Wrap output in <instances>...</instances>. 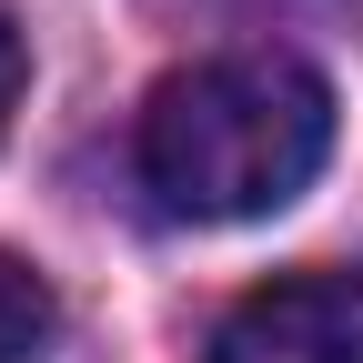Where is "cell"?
Masks as SVG:
<instances>
[{
  "mask_svg": "<svg viewBox=\"0 0 363 363\" xmlns=\"http://www.w3.org/2000/svg\"><path fill=\"white\" fill-rule=\"evenodd\" d=\"M333 152V91L293 51H222L142 101V182L182 222H262Z\"/></svg>",
  "mask_w": 363,
  "mask_h": 363,
  "instance_id": "6da1fadb",
  "label": "cell"
},
{
  "mask_svg": "<svg viewBox=\"0 0 363 363\" xmlns=\"http://www.w3.org/2000/svg\"><path fill=\"white\" fill-rule=\"evenodd\" d=\"M212 363H363V272L313 262L242 293L212 333Z\"/></svg>",
  "mask_w": 363,
  "mask_h": 363,
  "instance_id": "7a4b0ae2",
  "label": "cell"
},
{
  "mask_svg": "<svg viewBox=\"0 0 363 363\" xmlns=\"http://www.w3.org/2000/svg\"><path fill=\"white\" fill-rule=\"evenodd\" d=\"M51 333H61L51 283H40L21 252H0V363H40V353H51Z\"/></svg>",
  "mask_w": 363,
  "mask_h": 363,
  "instance_id": "3957f363",
  "label": "cell"
},
{
  "mask_svg": "<svg viewBox=\"0 0 363 363\" xmlns=\"http://www.w3.org/2000/svg\"><path fill=\"white\" fill-rule=\"evenodd\" d=\"M21 81H30V51H21V30L0 21V131H11V111H21Z\"/></svg>",
  "mask_w": 363,
  "mask_h": 363,
  "instance_id": "277c9868",
  "label": "cell"
}]
</instances>
